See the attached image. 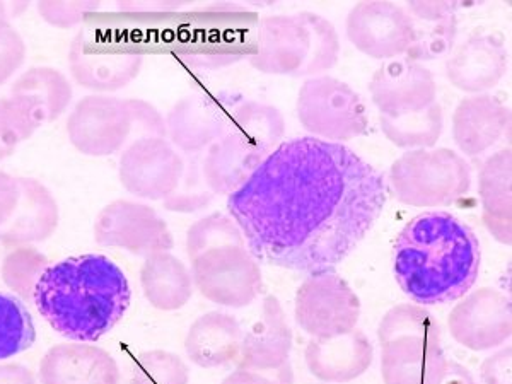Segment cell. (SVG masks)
Returning a JSON list of instances; mask_svg holds the SVG:
<instances>
[{
  "label": "cell",
  "instance_id": "6da1fadb",
  "mask_svg": "<svg viewBox=\"0 0 512 384\" xmlns=\"http://www.w3.org/2000/svg\"><path fill=\"white\" fill-rule=\"evenodd\" d=\"M388 197L373 164L337 142L284 140L227 210L258 262L296 272L333 270L361 245Z\"/></svg>",
  "mask_w": 512,
  "mask_h": 384
},
{
  "label": "cell",
  "instance_id": "7a4b0ae2",
  "mask_svg": "<svg viewBox=\"0 0 512 384\" xmlns=\"http://www.w3.org/2000/svg\"><path fill=\"white\" fill-rule=\"evenodd\" d=\"M482 263L477 234L449 212H425L398 234L393 272L398 286L420 306L448 304L475 286Z\"/></svg>",
  "mask_w": 512,
  "mask_h": 384
},
{
  "label": "cell",
  "instance_id": "3957f363",
  "mask_svg": "<svg viewBox=\"0 0 512 384\" xmlns=\"http://www.w3.org/2000/svg\"><path fill=\"white\" fill-rule=\"evenodd\" d=\"M130 299L122 268L108 256L88 253L50 265L36 286L33 303L59 335L93 344L122 320Z\"/></svg>",
  "mask_w": 512,
  "mask_h": 384
},
{
  "label": "cell",
  "instance_id": "277c9868",
  "mask_svg": "<svg viewBox=\"0 0 512 384\" xmlns=\"http://www.w3.org/2000/svg\"><path fill=\"white\" fill-rule=\"evenodd\" d=\"M390 187L396 200L408 207H444L470 192L472 166L446 147L403 152L391 164Z\"/></svg>",
  "mask_w": 512,
  "mask_h": 384
},
{
  "label": "cell",
  "instance_id": "5b68a950",
  "mask_svg": "<svg viewBox=\"0 0 512 384\" xmlns=\"http://www.w3.org/2000/svg\"><path fill=\"white\" fill-rule=\"evenodd\" d=\"M200 28L192 31L181 59L198 69H222L239 60L250 59L255 52L256 14L241 4L219 2L195 14Z\"/></svg>",
  "mask_w": 512,
  "mask_h": 384
},
{
  "label": "cell",
  "instance_id": "8992f818",
  "mask_svg": "<svg viewBox=\"0 0 512 384\" xmlns=\"http://www.w3.org/2000/svg\"><path fill=\"white\" fill-rule=\"evenodd\" d=\"M297 118L311 137L344 144L364 134L366 105L349 84L337 77H309L297 94Z\"/></svg>",
  "mask_w": 512,
  "mask_h": 384
},
{
  "label": "cell",
  "instance_id": "52a82bcc",
  "mask_svg": "<svg viewBox=\"0 0 512 384\" xmlns=\"http://www.w3.org/2000/svg\"><path fill=\"white\" fill-rule=\"evenodd\" d=\"M297 325L315 340L340 337L357 328L361 299L335 270L308 274L296 292Z\"/></svg>",
  "mask_w": 512,
  "mask_h": 384
},
{
  "label": "cell",
  "instance_id": "ba28073f",
  "mask_svg": "<svg viewBox=\"0 0 512 384\" xmlns=\"http://www.w3.org/2000/svg\"><path fill=\"white\" fill-rule=\"evenodd\" d=\"M193 287L224 308L250 306L262 292V270L246 246L204 251L192 260Z\"/></svg>",
  "mask_w": 512,
  "mask_h": 384
},
{
  "label": "cell",
  "instance_id": "9c48e42d",
  "mask_svg": "<svg viewBox=\"0 0 512 384\" xmlns=\"http://www.w3.org/2000/svg\"><path fill=\"white\" fill-rule=\"evenodd\" d=\"M70 144L84 156L106 158L134 142V118L128 99L86 96L67 120Z\"/></svg>",
  "mask_w": 512,
  "mask_h": 384
},
{
  "label": "cell",
  "instance_id": "30bf717a",
  "mask_svg": "<svg viewBox=\"0 0 512 384\" xmlns=\"http://www.w3.org/2000/svg\"><path fill=\"white\" fill-rule=\"evenodd\" d=\"M94 239L99 246L144 258L175 246L163 217L149 205L132 200H115L101 209L94 221Z\"/></svg>",
  "mask_w": 512,
  "mask_h": 384
},
{
  "label": "cell",
  "instance_id": "8fae6325",
  "mask_svg": "<svg viewBox=\"0 0 512 384\" xmlns=\"http://www.w3.org/2000/svg\"><path fill=\"white\" fill-rule=\"evenodd\" d=\"M183 168L185 159L169 140L147 137L123 149L118 176L123 188L135 197L164 200L178 187Z\"/></svg>",
  "mask_w": 512,
  "mask_h": 384
},
{
  "label": "cell",
  "instance_id": "7c38bea8",
  "mask_svg": "<svg viewBox=\"0 0 512 384\" xmlns=\"http://www.w3.org/2000/svg\"><path fill=\"white\" fill-rule=\"evenodd\" d=\"M448 326L451 337L465 349L483 352L504 347L512 335L511 299L492 287L477 289L461 297Z\"/></svg>",
  "mask_w": 512,
  "mask_h": 384
},
{
  "label": "cell",
  "instance_id": "4fadbf2b",
  "mask_svg": "<svg viewBox=\"0 0 512 384\" xmlns=\"http://www.w3.org/2000/svg\"><path fill=\"white\" fill-rule=\"evenodd\" d=\"M345 30L359 52L374 60H393L407 53L412 18L393 2H361L350 9Z\"/></svg>",
  "mask_w": 512,
  "mask_h": 384
},
{
  "label": "cell",
  "instance_id": "5bb4252c",
  "mask_svg": "<svg viewBox=\"0 0 512 384\" xmlns=\"http://www.w3.org/2000/svg\"><path fill=\"white\" fill-rule=\"evenodd\" d=\"M239 98L193 93L181 98L166 120V137L171 146L185 154H200L226 135L229 113Z\"/></svg>",
  "mask_w": 512,
  "mask_h": 384
},
{
  "label": "cell",
  "instance_id": "9a60e30c",
  "mask_svg": "<svg viewBox=\"0 0 512 384\" xmlns=\"http://www.w3.org/2000/svg\"><path fill=\"white\" fill-rule=\"evenodd\" d=\"M144 65V55L137 50L108 48L101 41L81 31L69 48V69L82 88L113 93L127 88Z\"/></svg>",
  "mask_w": 512,
  "mask_h": 384
},
{
  "label": "cell",
  "instance_id": "2e32d148",
  "mask_svg": "<svg viewBox=\"0 0 512 384\" xmlns=\"http://www.w3.org/2000/svg\"><path fill=\"white\" fill-rule=\"evenodd\" d=\"M369 93L379 117H405L437 103V84L431 70L407 59L381 65L371 79Z\"/></svg>",
  "mask_w": 512,
  "mask_h": 384
},
{
  "label": "cell",
  "instance_id": "e0dca14e",
  "mask_svg": "<svg viewBox=\"0 0 512 384\" xmlns=\"http://www.w3.org/2000/svg\"><path fill=\"white\" fill-rule=\"evenodd\" d=\"M311 36L301 12L292 16H267L256 28L253 69L270 76H301L308 62Z\"/></svg>",
  "mask_w": 512,
  "mask_h": 384
},
{
  "label": "cell",
  "instance_id": "ac0fdd59",
  "mask_svg": "<svg viewBox=\"0 0 512 384\" xmlns=\"http://www.w3.org/2000/svg\"><path fill=\"white\" fill-rule=\"evenodd\" d=\"M507 60L509 55L501 36L477 33L449 55L446 77L463 93L485 94L501 82Z\"/></svg>",
  "mask_w": 512,
  "mask_h": 384
},
{
  "label": "cell",
  "instance_id": "d6986e66",
  "mask_svg": "<svg viewBox=\"0 0 512 384\" xmlns=\"http://www.w3.org/2000/svg\"><path fill=\"white\" fill-rule=\"evenodd\" d=\"M292 350V330L279 299H263L262 313L243 337L238 357V369L277 373L289 366Z\"/></svg>",
  "mask_w": 512,
  "mask_h": 384
},
{
  "label": "cell",
  "instance_id": "ffe728a7",
  "mask_svg": "<svg viewBox=\"0 0 512 384\" xmlns=\"http://www.w3.org/2000/svg\"><path fill=\"white\" fill-rule=\"evenodd\" d=\"M40 384H120V367L110 352L93 344L55 345L41 359Z\"/></svg>",
  "mask_w": 512,
  "mask_h": 384
},
{
  "label": "cell",
  "instance_id": "44dd1931",
  "mask_svg": "<svg viewBox=\"0 0 512 384\" xmlns=\"http://www.w3.org/2000/svg\"><path fill=\"white\" fill-rule=\"evenodd\" d=\"M373 359L371 340L357 328L340 337L311 338L304 352L309 373L328 384H345L361 378L373 364Z\"/></svg>",
  "mask_w": 512,
  "mask_h": 384
},
{
  "label": "cell",
  "instance_id": "7402d4cb",
  "mask_svg": "<svg viewBox=\"0 0 512 384\" xmlns=\"http://www.w3.org/2000/svg\"><path fill=\"white\" fill-rule=\"evenodd\" d=\"M18 183V205L6 224L0 226V245L7 248L47 241L59 227V204L53 193L33 178H18Z\"/></svg>",
  "mask_w": 512,
  "mask_h": 384
},
{
  "label": "cell",
  "instance_id": "603a6c76",
  "mask_svg": "<svg viewBox=\"0 0 512 384\" xmlns=\"http://www.w3.org/2000/svg\"><path fill=\"white\" fill-rule=\"evenodd\" d=\"M511 111L495 96L473 94L461 99L453 115V139L465 156H480L506 134Z\"/></svg>",
  "mask_w": 512,
  "mask_h": 384
},
{
  "label": "cell",
  "instance_id": "cb8c5ba5",
  "mask_svg": "<svg viewBox=\"0 0 512 384\" xmlns=\"http://www.w3.org/2000/svg\"><path fill=\"white\" fill-rule=\"evenodd\" d=\"M446 364L441 342L410 337L381 345L384 384H436Z\"/></svg>",
  "mask_w": 512,
  "mask_h": 384
},
{
  "label": "cell",
  "instance_id": "d4e9b609",
  "mask_svg": "<svg viewBox=\"0 0 512 384\" xmlns=\"http://www.w3.org/2000/svg\"><path fill=\"white\" fill-rule=\"evenodd\" d=\"M460 7L456 2H410L405 7L412 18L407 60L424 64L448 55L458 36Z\"/></svg>",
  "mask_w": 512,
  "mask_h": 384
},
{
  "label": "cell",
  "instance_id": "484cf974",
  "mask_svg": "<svg viewBox=\"0 0 512 384\" xmlns=\"http://www.w3.org/2000/svg\"><path fill=\"white\" fill-rule=\"evenodd\" d=\"M243 337L245 332L234 316L212 311L193 321L185 350L195 366L216 369L238 361Z\"/></svg>",
  "mask_w": 512,
  "mask_h": 384
},
{
  "label": "cell",
  "instance_id": "4316f807",
  "mask_svg": "<svg viewBox=\"0 0 512 384\" xmlns=\"http://www.w3.org/2000/svg\"><path fill=\"white\" fill-rule=\"evenodd\" d=\"M267 158L238 135L226 132L202 156V175L214 195H233Z\"/></svg>",
  "mask_w": 512,
  "mask_h": 384
},
{
  "label": "cell",
  "instance_id": "83f0119b",
  "mask_svg": "<svg viewBox=\"0 0 512 384\" xmlns=\"http://www.w3.org/2000/svg\"><path fill=\"white\" fill-rule=\"evenodd\" d=\"M483 224L501 245L512 243V154L501 149L485 159L478 173Z\"/></svg>",
  "mask_w": 512,
  "mask_h": 384
},
{
  "label": "cell",
  "instance_id": "f1b7e54d",
  "mask_svg": "<svg viewBox=\"0 0 512 384\" xmlns=\"http://www.w3.org/2000/svg\"><path fill=\"white\" fill-rule=\"evenodd\" d=\"M140 286L147 303L159 311H178L193 296V280L187 265L169 251L147 256L140 270Z\"/></svg>",
  "mask_w": 512,
  "mask_h": 384
},
{
  "label": "cell",
  "instance_id": "f546056e",
  "mask_svg": "<svg viewBox=\"0 0 512 384\" xmlns=\"http://www.w3.org/2000/svg\"><path fill=\"white\" fill-rule=\"evenodd\" d=\"M11 96L23 101L40 125H47L62 117V113L69 108L72 86L59 70L35 67L24 72L12 84Z\"/></svg>",
  "mask_w": 512,
  "mask_h": 384
},
{
  "label": "cell",
  "instance_id": "4dcf8cb0",
  "mask_svg": "<svg viewBox=\"0 0 512 384\" xmlns=\"http://www.w3.org/2000/svg\"><path fill=\"white\" fill-rule=\"evenodd\" d=\"M227 132L268 156L284 142L286 120L275 106L239 98L229 113Z\"/></svg>",
  "mask_w": 512,
  "mask_h": 384
},
{
  "label": "cell",
  "instance_id": "1f68e13d",
  "mask_svg": "<svg viewBox=\"0 0 512 384\" xmlns=\"http://www.w3.org/2000/svg\"><path fill=\"white\" fill-rule=\"evenodd\" d=\"M384 137L400 149H432L443 134L444 115L439 103L405 117H379Z\"/></svg>",
  "mask_w": 512,
  "mask_h": 384
},
{
  "label": "cell",
  "instance_id": "d6a6232c",
  "mask_svg": "<svg viewBox=\"0 0 512 384\" xmlns=\"http://www.w3.org/2000/svg\"><path fill=\"white\" fill-rule=\"evenodd\" d=\"M35 342V321L28 308L14 294L0 292V361L23 354Z\"/></svg>",
  "mask_w": 512,
  "mask_h": 384
},
{
  "label": "cell",
  "instance_id": "836d02e7",
  "mask_svg": "<svg viewBox=\"0 0 512 384\" xmlns=\"http://www.w3.org/2000/svg\"><path fill=\"white\" fill-rule=\"evenodd\" d=\"M50 267L47 256L33 246H19L7 253L0 275L12 294L23 303H33L36 286Z\"/></svg>",
  "mask_w": 512,
  "mask_h": 384
},
{
  "label": "cell",
  "instance_id": "e575fe53",
  "mask_svg": "<svg viewBox=\"0 0 512 384\" xmlns=\"http://www.w3.org/2000/svg\"><path fill=\"white\" fill-rule=\"evenodd\" d=\"M420 337L441 342V326L431 311L420 304H398L379 321V344L386 345L398 338Z\"/></svg>",
  "mask_w": 512,
  "mask_h": 384
},
{
  "label": "cell",
  "instance_id": "d590c367",
  "mask_svg": "<svg viewBox=\"0 0 512 384\" xmlns=\"http://www.w3.org/2000/svg\"><path fill=\"white\" fill-rule=\"evenodd\" d=\"M304 23L308 26L311 36L308 62L301 70L299 77L325 76L326 70L333 69L340 57V38L337 30L328 19L315 12H301Z\"/></svg>",
  "mask_w": 512,
  "mask_h": 384
},
{
  "label": "cell",
  "instance_id": "8d00e7d4",
  "mask_svg": "<svg viewBox=\"0 0 512 384\" xmlns=\"http://www.w3.org/2000/svg\"><path fill=\"white\" fill-rule=\"evenodd\" d=\"M224 246H246L245 236L231 216L214 212L202 217L188 229L187 255L190 260L204 251Z\"/></svg>",
  "mask_w": 512,
  "mask_h": 384
},
{
  "label": "cell",
  "instance_id": "74e56055",
  "mask_svg": "<svg viewBox=\"0 0 512 384\" xmlns=\"http://www.w3.org/2000/svg\"><path fill=\"white\" fill-rule=\"evenodd\" d=\"M188 161H185L183 175H181L180 183L175 188V192L171 193L168 198H164V209L169 212H178V214H192L198 210L205 209L212 204V200L216 198L214 193L210 192V188L205 183L204 175H202V156L200 154H187Z\"/></svg>",
  "mask_w": 512,
  "mask_h": 384
},
{
  "label": "cell",
  "instance_id": "f35d334b",
  "mask_svg": "<svg viewBox=\"0 0 512 384\" xmlns=\"http://www.w3.org/2000/svg\"><path fill=\"white\" fill-rule=\"evenodd\" d=\"M132 384H190V369L180 355L149 350L135 359Z\"/></svg>",
  "mask_w": 512,
  "mask_h": 384
},
{
  "label": "cell",
  "instance_id": "ab89813d",
  "mask_svg": "<svg viewBox=\"0 0 512 384\" xmlns=\"http://www.w3.org/2000/svg\"><path fill=\"white\" fill-rule=\"evenodd\" d=\"M30 108L19 99H0V161L9 158L19 144L30 139L40 128Z\"/></svg>",
  "mask_w": 512,
  "mask_h": 384
},
{
  "label": "cell",
  "instance_id": "60d3db41",
  "mask_svg": "<svg viewBox=\"0 0 512 384\" xmlns=\"http://www.w3.org/2000/svg\"><path fill=\"white\" fill-rule=\"evenodd\" d=\"M36 9L40 12L41 19H45L48 24L67 30L98 12L99 2H38Z\"/></svg>",
  "mask_w": 512,
  "mask_h": 384
},
{
  "label": "cell",
  "instance_id": "b9f144b4",
  "mask_svg": "<svg viewBox=\"0 0 512 384\" xmlns=\"http://www.w3.org/2000/svg\"><path fill=\"white\" fill-rule=\"evenodd\" d=\"M26 43L7 19H0V86L24 64Z\"/></svg>",
  "mask_w": 512,
  "mask_h": 384
},
{
  "label": "cell",
  "instance_id": "7bdbcfd3",
  "mask_svg": "<svg viewBox=\"0 0 512 384\" xmlns=\"http://www.w3.org/2000/svg\"><path fill=\"white\" fill-rule=\"evenodd\" d=\"M134 118V142L147 137L166 139V120L156 106L144 99H128Z\"/></svg>",
  "mask_w": 512,
  "mask_h": 384
},
{
  "label": "cell",
  "instance_id": "ee69618b",
  "mask_svg": "<svg viewBox=\"0 0 512 384\" xmlns=\"http://www.w3.org/2000/svg\"><path fill=\"white\" fill-rule=\"evenodd\" d=\"M512 349L509 345L489 355L480 367V383L512 384Z\"/></svg>",
  "mask_w": 512,
  "mask_h": 384
},
{
  "label": "cell",
  "instance_id": "f6af8a7d",
  "mask_svg": "<svg viewBox=\"0 0 512 384\" xmlns=\"http://www.w3.org/2000/svg\"><path fill=\"white\" fill-rule=\"evenodd\" d=\"M221 384H292L291 366L277 373H258L248 369H236Z\"/></svg>",
  "mask_w": 512,
  "mask_h": 384
},
{
  "label": "cell",
  "instance_id": "bcb514c9",
  "mask_svg": "<svg viewBox=\"0 0 512 384\" xmlns=\"http://www.w3.org/2000/svg\"><path fill=\"white\" fill-rule=\"evenodd\" d=\"M19 200L18 178L0 171V226L12 216Z\"/></svg>",
  "mask_w": 512,
  "mask_h": 384
},
{
  "label": "cell",
  "instance_id": "7dc6e473",
  "mask_svg": "<svg viewBox=\"0 0 512 384\" xmlns=\"http://www.w3.org/2000/svg\"><path fill=\"white\" fill-rule=\"evenodd\" d=\"M118 11L125 14H144V16H158V14H171L180 11L183 2H118Z\"/></svg>",
  "mask_w": 512,
  "mask_h": 384
},
{
  "label": "cell",
  "instance_id": "c3c4849f",
  "mask_svg": "<svg viewBox=\"0 0 512 384\" xmlns=\"http://www.w3.org/2000/svg\"><path fill=\"white\" fill-rule=\"evenodd\" d=\"M0 384H38V381L26 366L0 364Z\"/></svg>",
  "mask_w": 512,
  "mask_h": 384
},
{
  "label": "cell",
  "instance_id": "681fc988",
  "mask_svg": "<svg viewBox=\"0 0 512 384\" xmlns=\"http://www.w3.org/2000/svg\"><path fill=\"white\" fill-rule=\"evenodd\" d=\"M436 384H478L473 374L458 362L448 361Z\"/></svg>",
  "mask_w": 512,
  "mask_h": 384
},
{
  "label": "cell",
  "instance_id": "f907efd6",
  "mask_svg": "<svg viewBox=\"0 0 512 384\" xmlns=\"http://www.w3.org/2000/svg\"><path fill=\"white\" fill-rule=\"evenodd\" d=\"M14 7H16V4L11 6V4L0 2V19H7V21H9V18H11V9H14Z\"/></svg>",
  "mask_w": 512,
  "mask_h": 384
}]
</instances>
